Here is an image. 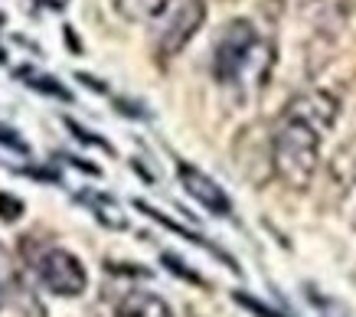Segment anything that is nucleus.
Returning <instances> with one entry per match:
<instances>
[{
    "label": "nucleus",
    "mask_w": 356,
    "mask_h": 317,
    "mask_svg": "<svg viewBox=\"0 0 356 317\" xmlns=\"http://www.w3.org/2000/svg\"><path fill=\"white\" fill-rule=\"evenodd\" d=\"M275 69V46L252 20H229L213 43V79L236 92H259Z\"/></svg>",
    "instance_id": "f257e3e1"
},
{
    "label": "nucleus",
    "mask_w": 356,
    "mask_h": 317,
    "mask_svg": "<svg viewBox=\"0 0 356 317\" xmlns=\"http://www.w3.org/2000/svg\"><path fill=\"white\" fill-rule=\"evenodd\" d=\"M321 164V134L304 121L281 115L271 134V170L288 190H307Z\"/></svg>",
    "instance_id": "f03ea898"
},
{
    "label": "nucleus",
    "mask_w": 356,
    "mask_h": 317,
    "mask_svg": "<svg viewBox=\"0 0 356 317\" xmlns=\"http://www.w3.org/2000/svg\"><path fill=\"white\" fill-rule=\"evenodd\" d=\"M206 23V3L203 0H167L161 13L154 17L151 26V43L154 53L170 59L193 40Z\"/></svg>",
    "instance_id": "7ed1b4c3"
},
{
    "label": "nucleus",
    "mask_w": 356,
    "mask_h": 317,
    "mask_svg": "<svg viewBox=\"0 0 356 317\" xmlns=\"http://www.w3.org/2000/svg\"><path fill=\"white\" fill-rule=\"evenodd\" d=\"M30 268L40 278V284H43L46 291H53L56 298H79L88 284L82 259L72 255L69 249H63V245H43V249H36L30 255Z\"/></svg>",
    "instance_id": "20e7f679"
},
{
    "label": "nucleus",
    "mask_w": 356,
    "mask_h": 317,
    "mask_svg": "<svg viewBox=\"0 0 356 317\" xmlns=\"http://www.w3.org/2000/svg\"><path fill=\"white\" fill-rule=\"evenodd\" d=\"M281 115L304 121L307 128H314V131L324 138L337 124V118H340V99H337L334 92H327V88H307L301 95H294V99L284 105Z\"/></svg>",
    "instance_id": "39448f33"
},
{
    "label": "nucleus",
    "mask_w": 356,
    "mask_h": 317,
    "mask_svg": "<svg viewBox=\"0 0 356 317\" xmlns=\"http://www.w3.org/2000/svg\"><path fill=\"white\" fill-rule=\"evenodd\" d=\"M177 177L180 186L186 190V197H193L203 209H209L213 216H232V200L226 197V190L213 180L209 174H203L193 164H177Z\"/></svg>",
    "instance_id": "423d86ee"
},
{
    "label": "nucleus",
    "mask_w": 356,
    "mask_h": 317,
    "mask_svg": "<svg viewBox=\"0 0 356 317\" xmlns=\"http://www.w3.org/2000/svg\"><path fill=\"white\" fill-rule=\"evenodd\" d=\"M115 314L118 317H173V311L161 295H154L147 288H131V291L121 295Z\"/></svg>",
    "instance_id": "0eeeda50"
},
{
    "label": "nucleus",
    "mask_w": 356,
    "mask_h": 317,
    "mask_svg": "<svg viewBox=\"0 0 356 317\" xmlns=\"http://www.w3.org/2000/svg\"><path fill=\"white\" fill-rule=\"evenodd\" d=\"M79 200L95 213V219L102 226H108V229H124V226H128V216H124L118 209V203L111 197H105V193H82Z\"/></svg>",
    "instance_id": "6e6552de"
},
{
    "label": "nucleus",
    "mask_w": 356,
    "mask_h": 317,
    "mask_svg": "<svg viewBox=\"0 0 356 317\" xmlns=\"http://www.w3.org/2000/svg\"><path fill=\"white\" fill-rule=\"evenodd\" d=\"M167 0H115V10L128 23H151Z\"/></svg>",
    "instance_id": "1a4fd4ad"
},
{
    "label": "nucleus",
    "mask_w": 356,
    "mask_h": 317,
    "mask_svg": "<svg viewBox=\"0 0 356 317\" xmlns=\"http://www.w3.org/2000/svg\"><path fill=\"white\" fill-rule=\"evenodd\" d=\"M17 76L26 79V86L36 88V92H46V95H56V99H63V101H72V92L59 86V79L43 76V72H36V69H20Z\"/></svg>",
    "instance_id": "9d476101"
},
{
    "label": "nucleus",
    "mask_w": 356,
    "mask_h": 317,
    "mask_svg": "<svg viewBox=\"0 0 356 317\" xmlns=\"http://www.w3.org/2000/svg\"><path fill=\"white\" fill-rule=\"evenodd\" d=\"M13 291H17V272H13V262H10V255H7V249L0 245V311L7 307Z\"/></svg>",
    "instance_id": "9b49d317"
},
{
    "label": "nucleus",
    "mask_w": 356,
    "mask_h": 317,
    "mask_svg": "<svg viewBox=\"0 0 356 317\" xmlns=\"http://www.w3.org/2000/svg\"><path fill=\"white\" fill-rule=\"evenodd\" d=\"M236 304H242V307H248V311H252V314L255 317H281L278 311H271V307H265L261 304V301H255V298H248V295H242V291H236Z\"/></svg>",
    "instance_id": "f8f14e48"
},
{
    "label": "nucleus",
    "mask_w": 356,
    "mask_h": 317,
    "mask_svg": "<svg viewBox=\"0 0 356 317\" xmlns=\"http://www.w3.org/2000/svg\"><path fill=\"white\" fill-rule=\"evenodd\" d=\"M23 213V203L17 197H10V193H0V219H7V222H13V219H20Z\"/></svg>",
    "instance_id": "ddd939ff"
},
{
    "label": "nucleus",
    "mask_w": 356,
    "mask_h": 317,
    "mask_svg": "<svg viewBox=\"0 0 356 317\" xmlns=\"http://www.w3.org/2000/svg\"><path fill=\"white\" fill-rule=\"evenodd\" d=\"M163 265H167L170 272H177V275H180V278H186V282L203 284V278H200V275H196V272H190V268H184V262H180V259H173V255H163Z\"/></svg>",
    "instance_id": "4468645a"
},
{
    "label": "nucleus",
    "mask_w": 356,
    "mask_h": 317,
    "mask_svg": "<svg viewBox=\"0 0 356 317\" xmlns=\"http://www.w3.org/2000/svg\"><path fill=\"white\" fill-rule=\"evenodd\" d=\"M0 144H7V147H13V151H26V144L17 138V131L13 128H7V124H0Z\"/></svg>",
    "instance_id": "2eb2a0df"
}]
</instances>
